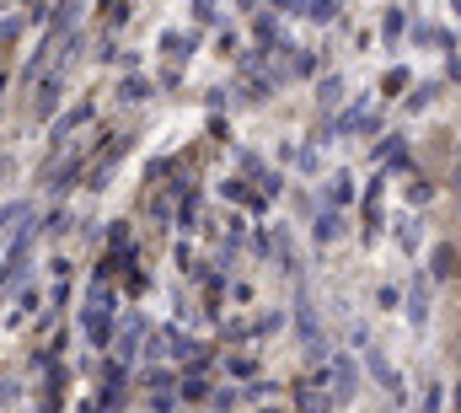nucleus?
Masks as SVG:
<instances>
[{"mask_svg":"<svg viewBox=\"0 0 461 413\" xmlns=\"http://www.w3.org/2000/svg\"><path fill=\"white\" fill-rule=\"evenodd\" d=\"M408 322H413V327L429 322V296H424V285H413V296H408Z\"/></svg>","mask_w":461,"mask_h":413,"instance_id":"f257e3e1","label":"nucleus"},{"mask_svg":"<svg viewBox=\"0 0 461 413\" xmlns=\"http://www.w3.org/2000/svg\"><path fill=\"white\" fill-rule=\"evenodd\" d=\"M456 274V252L451 247H435V280H451Z\"/></svg>","mask_w":461,"mask_h":413,"instance_id":"f03ea898","label":"nucleus"},{"mask_svg":"<svg viewBox=\"0 0 461 413\" xmlns=\"http://www.w3.org/2000/svg\"><path fill=\"white\" fill-rule=\"evenodd\" d=\"M317 236L333 242V236H339V215H322V220H317Z\"/></svg>","mask_w":461,"mask_h":413,"instance_id":"7ed1b4c3","label":"nucleus"},{"mask_svg":"<svg viewBox=\"0 0 461 413\" xmlns=\"http://www.w3.org/2000/svg\"><path fill=\"white\" fill-rule=\"evenodd\" d=\"M370 371H375V376H381V381H386V387H397V376H392V365H386V360H381V354H370Z\"/></svg>","mask_w":461,"mask_h":413,"instance_id":"20e7f679","label":"nucleus"},{"mask_svg":"<svg viewBox=\"0 0 461 413\" xmlns=\"http://www.w3.org/2000/svg\"><path fill=\"white\" fill-rule=\"evenodd\" d=\"M306 16H317V22H328V16H333V0H306Z\"/></svg>","mask_w":461,"mask_h":413,"instance_id":"39448f33","label":"nucleus"},{"mask_svg":"<svg viewBox=\"0 0 461 413\" xmlns=\"http://www.w3.org/2000/svg\"><path fill=\"white\" fill-rule=\"evenodd\" d=\"M456 408H461V387H456Z\"/></svg>","mask_w":461,"mask_h":413,"instance_id":"423d86ee","label":"nucleus"},{"mask_svg":"<svg viewBox=\"0 0 461 413\" xmlns=\"http://www.w3.org/2000/svg\"><path fill=\"white\" fill-rule=\"evenodd\" d=\"M456 188H461V172H456Z\"/></svg>","mask_w":461,"mask_h":413,"instance_id":"0eeeda50","label":"nucleus"}]
</instances>
